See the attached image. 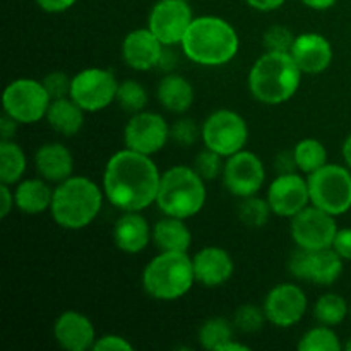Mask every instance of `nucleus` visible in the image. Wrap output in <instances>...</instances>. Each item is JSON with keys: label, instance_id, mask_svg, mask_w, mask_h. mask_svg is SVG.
Returning <instances> with one entry per match:
<instances>
[{"label": "nucleus", "instance_id": "nucleus-1", "mask_svg": "<svg viewBox=\"0 0 351 351\" xmlns=\"http://www.w3.org/2000/svg\"><path fill=\"white\" fill-rule=\"evenodd\" d=\"M161 173L151 156L137 151H119L106 161L103 192L120 211H144L156 202Z\"/></svg>", "mask_w": 351, "mask_h": 351}, {"label": "nucleus", "instance_id": "nucleus-2", "mask_svg": "<svg viewBox=\"0 0 351 351\" xmlns=\"http://www.w3.org/2000/svg\"><path fill=\"white\" fill-rule=\"evenodd\" d=\"M180 45L187 58L195 64L219 67L239 53L240 38L228 21L216 16H202L194 17Z\"/></svg>", "mask_w": 351, "mask_h": 351}, {"label": "nucleus", "instance_id": "nucleus-3", "mask_svg": "<svg viewBox=\"0 0 351 351\" xmlns=\"http://www.w3.org/2000/svg\"><path fill=\"white\" fill-rule=\"evenodd\" d=\"M302 74L290 53L266 51L249 72L250 95L264 105H281L297 95Z\"/></svg>", "mask_w": 351, "mask_h": 351}, {"label": "nucleus", "instance_id": "nucleus-4", "mask_svg": "<svg viewBox=\"0 0 351 351\" xmlns=\"http://www.w3.org/2000/svg\"><path fill=\"white\" fill-rule=\"evenodd\" d=\"M103 206V192L91 178L69 177L53 189L51 218L65 230H82L91 225Z\"/></svg>", "mask_w": 351, "mask_h": 351}, {"label": "nucleus", "instance_id": "nucleus-5", "mask_svg": "<svg viewBox=\"0 0 351 351\" xmlns=\"http://www.w3.org/2000/svg\"><path fill=\"white\" fill-rule=\"evenodd\" d=\"M206 180L191 167H171L161 173L156 204L163 215L194 218L206 204Z\"/></svg>", "mask_w": 351, "mask_h": 351}, {"label": "nucleus", "instance_id": "nucleus-6", "mask_svg": "<svg viewBox=\"0 0 351 351\" xmlns=\"http://www.w3.org/2000/svg\"><path fill=\"white\" fill-rule=\"evenodd\" d=\"M194 283V264L187 252H161L144 267L143 287L154 300H178L192 290Z\"/></svg>", "mask_w": 351, "mask_h": 351}, {"label": "nucleus", "instance_id": "nucleus-7", "mask_svg": "<svg viewBox=\"0 0 351 351\" xmlns=\"http://www.w3.org/2000/svg\"><path fill=\"white\" fill-rule=\"evenodd\" d=\"M311 202L332 216L351 209V170L341 165L328 163L307 177Z\"/></svg>", "mask_w": 351, "mask_h": 351}, {"label": "nucleus", "instance_id": "nucleus-8", "mask_svg": "<svg viewBox=\"0 0 351 351\" xmlns=\"http://www.w3.org/2000/svg\"><path fill=\"white\" fill-rule=\"evenodd\" d=\"M2 101L3 113L23 125H31L47 117L51 98L43 82L21 77L7 86Z\"/></svg>", "mask_w": 351, "mask_h": 351}, {"label": "nucleus", "instance_id": "nucleus-9", "mask_svg": "<svg viewBox=\"0 0 351 351\" xmlns=\"http://www.w3.org/2000/svg\"><path fill=\"white\" fill-rule=\"evenodd\" d=\"M202 141L206 147L228 158L245 147L249 127L240 113L226 108L216 110L202 123Z\"/></svg>", "mask_w": 351, "mask_h": 351}, {"label": "nucleus", "instance_id": "nucleus-10", "mask_svg": "<svg viewBox=\"0 0 351 351\" xmlns=\"http://www.w3.org/2000/svg\"><path fill=\"white\" fill-rule=\"evenodd\" d=\"M119 84L108 69L89 67L72 75L71 98L84 112H101L117 99Z\"/></svg>", "mask_w": 351, "mask_h": 351}, {"label": "nucleus", "instance_id": "nucleus-11", "mask_svg": "<svg viewBox=\"0 0 351 351\" xmlns=\"http://www.w3.org/2000/svg\"><path fill=\"white\" fill-rule=\"evenodd\" d=\"M343 264L345 259L332 247L321 250L297 247L288 259V269L297 280L311 281L319 287H329L343 274Z\"/></svg>", "mask_w": 351, "mask_h": 351}, {"label": "nucleus", "instance_id": "nucleus-12", "mask_svg": "<svg viewBox=\"0 0 351 351\" xmlns=\"http://www.w3.org/2000/svg\"><path fill=\"white\" fill-rule=\"evenodd\" d=\"M335 218L317 206H307L291 218V239L300 249H329L339 230Z\"/></svg>", "mask_w": 351, "mask_h": 351}, {"label": "nucleus", "instance_id": "nucleus-13", "mask_svg": "<svg viewBox=\"0 0 351 351\" xmlns=\"http://www.w3.org/2000/svg\"><path fill=\"white\" fill-rule=\"evenodd\" d=\"M266 182V168L263 160L252 151H239L226 158L223 167V184L230 194L237 197L256 195Z\"/></svg>", "mask_w": 351, "mask_h": 351}, {"label": "nucleus", "instance_id": "nucleus-14", "mask_svg": "<svg viewBox=\"0 0 351 351\" xmlns=\"http://www.w3.org/2000/svg\"><path fill=\"white\" fill-rule=\"evenodd\" d=\"M170 139V125L154 112H137L123 129V143L129 149L153 156L163 149Z\"/></svg>", "mask_w": 351, "mask_h": 351}, {"label": "nucleus", "instance_id": "nucleus-15", "mask_svg": "<svg viewBox=\"0 0 351 351\" xmlns=\"http://www.w3.org/2000/svg\"><path fill=\"white\" fill-rule=\"evenodd\" d=\"M192 21L194 17L187 0H160L151 9L147 27L165 47H175L182 43Z\"/></svg>", "mask_w": 351, "mask_h": 351}, {"label": "nucleus", "instance_id": "nucleus-16", "mask_svg": "<svg viewBox=\"0 0 351 351\" xmlns=\"http://www.w3.org/2000/svg\"><path fill=\"white\" fill-rule=\"evenodd\" d=\"M308 307L307 297L298 285L281 283L271 288L264 300V312L267 322L276 328H291L298 324Z\"/></svg>", "mask_w": 351, "mask_h": 351}, {"label": "nucleus", "instance_id": "nucleus-17", "mask_svg": "<svg viewBox=\"0 0 351 351\" xmlns=\"http://www.w3.org/2000/svg\"><path fill=\"white\" fill-rule=\"evenodd\" d=\"M266 199L273 209V215L291 219L311 202L307 178L302 177L298 171L276 175L267 189Z\"/></svg>", "mask_w": 351, "mask_h": 351}, {"label": "nucleus", "instance_id": "nucleus-18", "mask_svg": "<svg viewBox=\"0 0 351 351\" xmlns=\"http://www.w3.org/2000/svg\"><path fill=\"white\" fill-rule=\"evenodd\" d=\"M165 45L158 40L149 27L134 29L123 38L122 58L130 69L139 72L158 67L163 55Z\"/></svg>", "mask_w": 351, "mask_h": 351}, {"label": "nucleus", "instance_id": "nucleus-19", "mask_svg": "<svg viewBox=\"0 0 351 351\" xmlns=\"http://www.w3.org/2000/svg\"><path fill=\"white\" fill-rule=\"evenodd\" d=\"M290 55L304 74H321L332 64V45L319 33H302L295 38Z\"/></svg>", "mask_w": 351, "mask_h": 351}, {"label": "nucleus", "instance_id": "nucleus-20", "mask_svg": "<svg viewBox=\"0 0 351 351\" xmlns=\"http://www.w3.org/2000/svg\"><path fill=\"white\" fill-rule=\"evenodd\" d=\"M55 341L67 351L93 350L96 343L95 326L77 311H65L57 317L53 324Z\"/></svg>", "mask_w": 351, "mask_h": 351}, {"label": "nucleus", "instance_id": "nucleus-21", "mask_svg": "<svg viewBox=\"0 0 351 351\" xmlns=\"http://www.w3.org/2000/svg\"><path fill=\"white\" fill-rule=\"evenodd\" d=\"M195 281L208 288H218L228 283L235 271V263L228 250L221 247H204L192 257Z\"/></svg>", "mask_w": 351, "mask_h": 351}, {"label": "nucleus", "instance_id": "nucleus-22", "mask_svg": "<svg viewBox=\"0 0 351 351\" xmlns=\"http://www.w3.org/2000/svg\"><path fill=\"white\" fill-rule=\"evenodd\" d=\"M113 240L122 252L139 254L153 240V230L139 211H127L113 226Z\"/></svg>", "mask_w": 351, "mask_h": 351}, {"label": "nucleus", "instance_id": "nucleus-23", "mask_svg": "<svg viewBox=\"0 0 351 351\" xmlns=\"http://www.w3.org/2000/svg\"><path fill=\"white\" fill-rule=\"evenodd\" d=\"M34 167L38 175L47 182H60L72 177L74 171V158L69 147L60 143H47L34 154Z\"/></svg>", "mask_w": 351, "mask_h": 351}, {"label": "nucleus", "instance_id": "nucleus-24", "mask_svg": "<svg viewBox=\"0 0 351 351\" xmlns=\"http://www.w3.org/2000/svg\"><path fill=\"white\" fill-rule=\"evenodd\" d=\"M153 242L161 252H189L192 233L185 225V219L165 215V218L153 226Z\"/></svg>", "mask_w": 351, "mask_h": 351}, {"label": "nucleus", "instance_id": "nucleus-25", "mask_svg": "<svg viewBox=\"0 0 351 351\" xmlns=\"http://www.w3.org/2000/svg\"><path fill=\"white\" fill-rule=\"evenodd\" d=\"M16 208L24 215H40L51 208L53 189L45 178H27L17 184L14 191Z\"/></svg>", "mask_w": 351, "mask_h": 351}, {"label": "nucleus", "instance_id": "nucleus-26", "mask_svg": "<svg viewBox=\"0 0 351 351\" xmlns=\"http://www.w3.org/2000/svg\"><path fill=\"white\" fill-rule=\"evenodd\" d=\"M45 119L55 132L65 137H72L84 125V110L71 96L51 99Z\"/></svg>", "mask_w": 351, "mask_h": 351}, {"label": "nucleus", "instance_id": "nucleus-27", "mask_svg": "<svg viewBox=\"0 0 351 351\" xmlns=\"http://www.w3.org/2000/svg\"><path fill=\"white\" fill-rule=\"evenodd\" d=\"M161 105L171 113H184L194 103V86L178 74H167L156 89Z\"/></svg>", "mask_w": 351, "mask_h": 351}, {"label": "nucleus", "instance_id": "nucleus-28", "mask_svg": "<svg viewBox=\"0 0 351 351\" xmlns=\"http://www.w3.org/2000/svg\"><path fill=\"white\" fill-rule=\"evenodd\" d=\"M26 154L14 141L0 143V184L14 185L26 171Z\"/></svg>", "mask_w": 351, "mask_h": 351}, {"label": "nucleus", "instance_id": "nucleus-29", "mask_svg": "<svg viewBox=\"0 0 351 351\" xmlns=\"http://www.w3.org/2000/svg\"><path fill=\"white\" fill-rule=\"evenodd\" d=\"M295 160H297L298 171L302 173H314L315 170L328 165V149L319 139H302L293 147Z\"/></svg>", "mask_w": 351, "mask_h": 351}, {"label": "nucleus", "instance_id": "nucleus-30", "mask_svg": "<svg viewBox=\"0 0 351 351\" xmlns=\"http://www.w3.org/2000/svg\"><path fill=\"white\" fill-rule=\"evenodd\" d=\"M350 315V307L345 298L338 293H326L315 302L314 317L319 324L335 328Z\"/></svg>", "mask_w": 351, "mask_h": 351}, {"label": "nucleus", "instance_id": "nucleus-31", "mask_svg": "<svg viewBox=\"0 0 351 351\" xmlns=\"http://www.w3.org/2000/svg\"><path fill=\"white\" fill-rule=\"evenodd\" d=\"M233 322L225 317H211L199 329V343L202 348L218 351L226 341L233 339Z\"/></svg>", "mask_w": 351, "mask_h": 351}, {"label": "nucleus", "instance_id": "nucleus-32", "mask_svg": "<svg viewBox=\"0 0 351 351\" xmlns=\"http://www.w3.org/2000/svg\"><path fill=\"white\" fill-rule=\"evenodd\" d=\"M237 215L239 219L249 228H263L267 221L269 216L273 215L267 199L257 197L256 195H249V197H242L237 208Z\"/></svg>", "mask_w": 351, "mask_h": 351}, {"label": "nucleus", "instance_id": "nucleus-33", "mask_svg": "<svg viewBox=\"0 0 351 351\" xmlns=\"http://www.w3.org/2000/svg\"><path fill=\"white\" fill-rule=\"evenodd\" d=\"M298 350L300 351H339L341 350V343H339L338 335L332 331L329 326H317L312 328L302 336L300 343H298Z\"/></svg>", "mask_w": 351, "mask_h": 351}, {"label": "nucleus", "instance_id": "nucleus-34", "mask_svg": "<svg viewBox=\"0 0 351 351\" xmlns=\"http://www.w3.org/2000/svg\"><path fill=\"white\" fill-rule=\"evenodd\" d=\"M115 101L125 112L137 113L146 108L147 101H149V96H147L146 88L141 82L134 81V79H127V81H122L119 84Z\"/></svg>", "mask_w": 351, "mask_h": 351}, {"label": "nucleus", "instance_id": "nucleus-35", "mask_svg": "<svg viewBox=\"0 0 351 351\" xmlns=\"http://www.w3.org/2000/svg\"><path fill=\"white\" fill-rule=\"evenodd\" d=\"M266 321L267 317L264 308L257 307V305L254 304L240 305L235 311V315H233V326H235L239 331L247 332V335L261 331Z\"/></svg>", "mask_w": 351, "mask_h": 351}, {"label": "nucleus", "instance_id": "nucleus-36", "mask_svg": "<svg viewBox=\"0 0 351 351\" xmlns=\"http://www.w3.org/2000/svg\"><path fill=\"white\" fill-rule=\"evenodd\" d=\"M295 38L291 29L281 24H274L269 29H266L263 36V45L266 51H280V53H290L291 47L295 43Z\"/></svg>", "mask_w": 351, "mask_h": 351}, {"label": "nucleus", "instance_id": "nucleus-37", "mask_svg": "<svg viewBox=\"0 0 351 351\" xmlns=\"http://www.w3.org/2000/svg\"><path fill=\"white\" fill-rule=\"evenodd\" d=\"M223 167H225V163H223L221 154L209 149V147H206L204 151H201V153L197 154L194 165L195 171H197L206 182L215 180L219 175H223Z\"/></svg>", "mask_w": 351, "mask_h": 351}, {"label": "nucleus", "instance_id": "nucleus-38", "mask_svg": "<svg viewBox=\"0 0 351 351\" xmlns=\"http://www.w3.org/2000/svg\"><path fill=\"white\" fill-rule=\"evenodd\" d=\"M199 137H202V127L199 129L192 119H180L170 127V139L184 147L192 146Z\"/></svg>", "mask_w": 351, "mask_h": 351}, {"label": "nucleus", "instance_id": "nucleus-39", "mask_svg": "<svg viewBox=\"0 0 351 351\" xmlns=\"http://www.w3.org/2000/svg\"><path fill=\"white\" fill-rule=\"evenodd\" d=\"M41 82H43V86L47 88L48 95H50L51 99L67 98V96H71L72 77H69L65 72L62 71L48 72Z\"/></svg>", "mask_w": 351, "mask_h": 351}, {"label": "nucleus", "instance_id": "nucleus-40", "mask_svg": "<svg viewBox=\"0 0 351 351\" xmlns=\"http://www.w3.org/2000/svg\"><path fill=\"white\" fill-rule=\"evenodd\" d=\"M93 350L95 351H132L134 346L130 345L123 336L106 335L96 339Z\"/></svg>", "mask_w": 351, "mask_h": 351}, {"label": "nucleus", "instance_id": "nucleus-41", "mask_svg": "<svg viewBox=\"0 0 351 351\" xmlns=\"http://www.w3.org/2000/svg\"><path fill=\"white\" fill-rule=\"evenodd\" d=\"M332 249L345 261H351V228L338 230L332 242Z\"/></svg>", "mask_w": 351, "mask_h": 351}, {"label": "nucleus", "instance_id": "nucleus-42", "mask_svg": "<svg viewBox=\"0 0 351 351\" xmlns=\"http://www.w3.org/2000/svg\"><path fill=\"white\" fill-rule=\"evenodd\" d=\"M274 168H276L278 175L293 173V171H298L293 149L281 151V153L276 156V160H274Z\"/></svg>", "mask_w": 351, "mask_h": 351}, {"label": "nucleus", "instance_id": "nucleus-43", "mask_svg": "<svg viewBox=\"0 0 351 351\" xmlns=\"http://www.w3.org/2000/svg\"><path fill=\"white\" fill-rule=\"evenodd\" d=\"M77 0H36L38 7L45 12L50 14H58V12H65V10L71 9Z\"/></svg>", "mask_w": 351, "mask_h": 351}, {"label": "nucleus", "instance_id": "nucleus-44", "mask_svg": "<svg viewBox=\"0 0 351 351\" xmlns=\"http://www.w3.org/2000/svg\"><path fill=\"white\" fill-rule=\"evenodd\" d=\"M0 195H2V206H0V218H7L12 208L16 206L14 191H10V185L0 184Z\"/></svg>", "mask_w": 351, "mask_h": 351}, {"label": "nucleus", "instance_id": "nucleus-45", "mask_svg": "<svg viewBox=\"0 0 351 351\" xmlns=\"http://www.w3.org/2000/svg\"><path fill=\"white\" fill-rule=\"evenodd\" d=\"M19 122L9 117L7 113H3L2 119H0V134H2V141H10L16 136V130Z\"/></svg>", "mask_w": 351, "mask_h": 351}, {"label": "nucleus", "instance_id": "nucleus-46", "mask_svg": "<svg viewBox=\"0 0 351 351\" xmlns=\"http://www.w3.org/2000/svg\"><path fill=\"white\" fill-rule=\"evenodd\" d=\"M252 9L261 10V12H271V10H276L283 5L287 0H245Z\"/></svg>", "mask_w": 351, "mask_h": 351}, {"label": "nucleus", "instance_id": "nucleus-47", "mask_svg": "<svg viewBox=\"0 0 351 351\" xmlns=\"http://www.w3.org/2000/svg\"><path fill=\"white\" fill-rule=\"evenodd\" d=\"M175 64H177V57H175V53L171 51V47H165L161 60L160 64H158V69H161V71H171V69L175 67Z\"/></svg>", "mask_w": 351, "mask_h": 351}, {"label": "nucleus", "instance_id": "nucleus-48", "mask_svg": "<svg viewBox=\"0 0 351 351\" xmlns=\"http://www.w3.org/2000/svg\"><path fill=\"white\" fill-rule=\"evenodd\" d=\"M302 2H304L307 7H311V9L328 10V9H331V7L335 5L338 0H302Z\"/></svg>", "mask_w": 351, "mask_h": 351}, {"label": "nucleus", "instance_id": "nucleus-49", "mask_svg": "<svg viewBox=\"0 0 351 351\" xmlns=\"http://www.w3.org/2000/svg\"><path fill=\"white\" fill-rule=\"evenodd\" d=\"M218 351H249V346L242 345V343L235 341V339H230Z\"/></svg>", "mask_w": 351, "mask_h": 351}, {"label": "nucleus", "instance_id": "nucleus-50", "mask_svg": "<svg viewBox=\"0 0 351 351\" xmlns=\"http://www.w3.org/2000/svg\"><path fill=\"white\" fill-rule=\"evenodd\" d=\"M343 160H345L346 167L351 170V134L346 137L345 143H343Z\"/></svg>", "mask_w": 351, "mask_h": 351}, {"label": "nucleus", "instance_id": "nucleus-51", "mask_svg": "<svg viewBox=\"0 0 351 351\" xmlns=\"http://www.w3.org/2000/svg\"><path fill=\"white\" fill-rule=\"evenodd\" d=\"M345 348H346V350H348V351H351V339H350V341H348V343H346V345H345Z\"/></svg>", "mask_w": 351, "mask_h": 351}, {"label": "nucleus", "instance_id": "nucleus-52", "mask_svg": "<svg viewBox=\"0 0 351 351\" xmlns=\"http://www.w3.org/2000/svg\"><path fill=\"white\" fill-rule=\"evenodd\" d=\"M350 317H351V305H350Z\"/></svg>", "mask_w": 351, "mask_h": 351}]
</instances>
